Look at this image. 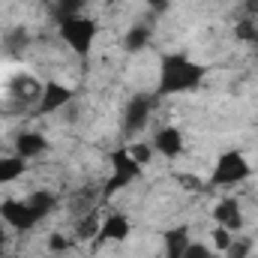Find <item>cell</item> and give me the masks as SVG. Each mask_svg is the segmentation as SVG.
I'll return each instance as SVG.
<instances>
[{"mask_svg": "<svg viewBox=\"0 0 258 258\" xmlns=\"http://www.w3.org/2000/svg\"><path fill=\"white\" fill-rule=\"evenodd\" d=\"M27 45V36H24V30H15V33H9L6 36V48H12V51H21Z\"/></svg>", "mask_w": 258, "mask_h": 258, "instance_id": "d4e9b609", "label": "cell"}, {"mask_svg": "<svg viewBox=\"0 0 258 258\" xmlns=\"http://www.w3.org/2000/svg\"><path fill=\"white\" fill-rule=\"evenodd\" d=\"M27 201H30V204L39 210V216H42V219H45V216H48V213L57 207V195L48 192V189H33V192L27 195Z\"/></svg>", "mask_w": 258, "mask_h": 258, "instance_id": "2e32d148", "label": "cell"}, {"mask_svg": "<svg viewBox=\"0 0 258 258\" xmlns=\"http://www.w3.org/2000/svg\"><path fill=\"white\" fill-rule=\"evenodd\" d=\"M144 3H147L153 12H165V9L171 6V0H144Z\"/></svg>", "mask_w": 258, "mask_h": 258, "instance_id": "4316f807", "label": "cell"}, {"mask_svg": "<svg viewBox=\"0 0 258 258\" xmlns=\"http://www.w3.org/2000/svg\"><path fill=\"white\" fill-rule=\"evenodd\" d=\"M237 39H243V42H258V30L252 21H240L237 24Z\"/></svg>", "mask_w": 258, "mask_h": 258, "instance_id": "cb8c5ba5", "label": "cell"}, {"mask_svg": "<svg viewBox=\"0 0 258 258\" xmlns=\"http://www.w3.org/2000/svg\"><path fill=\"white\" fill-rule=\"evenodd\" d=\"M84 6H87V0H54V15H57V21L69 18V15H81Z\"/></svg>", "mask_w": 258, "mask_h": 258, "instance_id": "ffe728a7", "label": "cell"}, {"mask_svg": "<svg viewBox=\"0 0 258 258\" xmlns=\"http://www.w3.org/2000/svg\"><path fill=\"white\" fill-rule=\"evenodd\" d=\"M156 93H135L123 105V135H138L156 111Z\"/></svg>", "mask_w": 258, "mask_h": 258, "instance_id": "8992f818", "label": "cell"}, {"mask_svg": "<svg viewBox=\"0 0 258 258\" xmlns=\"http://www.w3.org/2000/svg\"><path fill=\"white\" fill-rule=\"evenodd\" d=\"M150 144H153V150H156L159 156H165V159H177V156L186 153V135H183V129L180 126L156 129Z\"/></svg>", "mask_w": 258, "mask_h": 258, "instance_id": "30bf717a", "label": "cell"}, {"mask_svg": "<svg viewBox=\"0 0 258 258\" xmlns=\"http://www.w3.org/2000/svg\"><path fill=\"white\" fill-rule=\"evenodd\" d=\"M252 177V162L246 159L243 150H222L213 162V171H210V186H219V189H228V186H237L243 180Z\"/></svg>", "mask_w": 258, "mask_h": 258, "instance_id": "3957f363", "label": "cell"}, {"mask_svg": "<svg viewBox=\"0 0 258 258\" xmlns=\"http://www.w3.org/2000/svg\"><path fill=\"white\" fill-rule=\"evenodd\" d=\"M207 66L192 60L189 54H162L159 60V81L156 96H183L204 84Z\"/></svg>", "mask_w": 258, "mask_h": 258, "instance_id": "6da1fadb", "label": "cell"}, {"mask_svg": "<svg viewBox=\"0 0 258 258\" xmlns=\"http://www.w3.org/2000/svg\"><path fill=\"white\" fill-rule=\"evenodd\" d=\"M6 240H9V231H6V225H3V222H0V249H3V246H6Z\"/></svg>", "mask_w": 258, "mask_h": 258, "instance_id": "f1b7e54d", "label": "cell"}, {"mask_svg": "<svg viewBox=\"0 0 258 258\" xmlns=\"http://www.w3.org/2000/svg\"><path fill=\"white\" fill-rule=\"evenodd\" d=\"M219 252L213 249V246H207V243H189V249L183 252V258H216Z\"/></svg>", "mask_w": 258, "mask_h": 258, "instance_id": "603a6c76", "label": "cell"}, {"mask_svg": "<svg viewBox=\"0 0 258 258\" xmlns=\"http://www.w3.org/2000/svg\"><path fill=\"white\" fill-rule=\"evenodd\" d=\"M24 171H27V162L21 159V156H0V186H6V183H15L18 177H24Z\"/></svg>", "mask_w": 258, "mask_h": 258, "instance_id": "5bb4252c", "label": "cell"}, {"mask_svg": "<svg viewBox=\"0 0 258 258\" xmlns=\"http://www.w3.org/2000/svg\"><path fill=\"white\" fill-rule=\"evenodd\" d=\"M108 162H111V177H108V183H105V189H102V198H108V195H117L129 189L141 174H144V168L132 159V153H129L126 144H120V147H114L111 153H108Z\"/></svg>", "mask_w": 258, "mask_h": 258, "instance_id": "277c9868", "label": "cell"}, {"mask_svg": "<svg viewBox=\"0 0 258 258\" xmlns=\"http://www.w3.org/2000/svg\"><path fill=\"white\" fill-rule=\"evenodd\" d=\"M243 6H246V12H249V15H258V0H246Z\"/></svg>", "mask_w": 258, "mask_h": 258, "instance_id": "83f0119b", "label": "cell"}, {"mask_svg": "<svg viewBox=\"0 0 258 258\" xmlns=\"http://www.w3.org/2000/svg\"><path fill=\"white\" fill-rule=\"evenodd\" d=\"M57 30H60V39L66 42V48L78 57H90L93 45H96V36H99V24L96 18L90 15H69L57 21Z\"/></svg>", "mask_w": 258, "mask_h": 258, "instance_id": "7a4b0ae2", "label": "cell"}, {"mask_svg": "<svg viewBox=\"0 0 258 258\" xmlns=\"http://www.w3.org/2000/svg\"><path fill=\"white\" fill-rule=\"evenodd\" d=\"M69 249H72V237H66L60 231H54V234L48 237V252H51V255H66Z\"/></svg>", "mask_w": 258, "mask_h": 258, "instance_id": "44dd1931", "label": "cell"}, {"mask_svg": "<svg viewBox=\"0 0 258 258\" xmlns=\"http://www.w3.org/2000/svg\"><path fill=\"white\" fill-rule=\"evenodd\" d=\"M126 147H129V153H132V159H135L141 168H147V165L153 162V153H156V150H153L150 141H129Z\"/></svg>", "mask_w": 258, "mask_h": 258, "instance_id": "e0dca14e", "label": "cell"}, {"mask_svg": "<svg viewBox=\"0 0 258 258\" xmlns=\"http://www.w3.org/2000/svg\"><path fill=\"white\" fill-rule=\"evenodd\" d=\"M75 99V90L63 84V81H42V96H39V102H36V114H54V111H60L66 108L69 102Z\"/></svg>", "mask_w": 258, "mask_h": 258, "instance_id": "9c48e42d", "label": "cell"}, {"mask_svg": "<svg viewBox=\"0 0 258 258\" xmlns=\"http://www.w3.org/2000/svg\"><path fill=\"white\" fill-rule=\"evenodd\" d=\"M99 222H102V219H96L93 213H90V216H84V219H78V225H75V237H78V240H90V243H93V237H96V231H99Z\"/></svg>", "mask_w": 258, "mask_h": 258, "instance_id": "ac0fdd59", "label": "cell"}, {"mask_svg": "<svg viewBox=\"0 0 258 258\" xmlns=\"http://www.w3.org/2000/svg\"><path fill=\"white\" fill-rule=\"evenodd\" d=\"M231 243H234V231H228V228H222V225H216V228L210 231V246H213L219 255H222Z\"/></svg>", "mask_w": 258, "mask_h": 258, "instance_id": "d6986e66", "label": "cell"}, {"mask_svg": "<svg viewBox=\"0 0 258 258\" xmlns=\"http://www.w3.org/2000/svg\"><path fill=\"white\" fill-rule=\"evenodd\" d=\"M48 147H51V144H48V135H45L42 129H21V132H15V138H12V150H15V156H21L24 162L45 156Z\"/></svg>", "mask_w": 258, "mask_h": 258, "instance_id": "ba28073f", "label": "cell"}, {"mask_svg": "<svg viewBox=\"0 0 258 258\" xmlns=\"http://www.w3.org/2000/svg\"><path fill=\"white\" fill-rule=\"evenodd\" d=\"M210 216H213V222L216 225H222V228H228V231H240L243 228V207H240V198H219L216 204H213V210H210Z\"/></svg>", "mask_w": 258, "mask_h": 258, "instance_id": "8fae6325", "label": "cell"}, {"mask_svg": "<svg viewBox=\"0 0 258 258\" xmlns=\"http://www.w3.org/2000/svg\"><path fill=\"white\" fill-rule=\"evenodd\" d=\"M147 45H150V27H144V24L129 27L126 36H123V51H129V54H138V51H144Z\"/></svg>", "mask_w": 258, "mask_h": 258, "instance_id": "9a60e30c", "label": "cell"}, {"mask_svg": "<svg viewBox=\"0 0 258 258\" xmlns=\"http://www.w3.org/2000/svg\"><path fill=\"white\" fill-rule=\"evenodd\" d=\"M189 243H192L189 225H171L162 231V255L165 258H183Z\"/></svg>", "mask_w": 258, "mask_h": 258, "instance_id": "7c38bea8", "label": "cell"}, {"mask_svg": "<svg viewBox=\"0 0 258 258\" xmlns=\"http://www.w3.org/2000/svg\"><path fill=\"white\" fill-rule=\"evenodd\" d=\"M129 234H132V219H129L126 213L114 210V213H108L99 222V231L93 237V249H99L102 243H126Z\"/></svg>", "mask_w": 258, "mask_h": 258, "instance_id": "52a82bcc", "label": "cell"}, {"mask_svg": "<svg viewBox=\"0 0 258 258\" xmlns=\"http://www.w3.org/2000/svg\"><path fill=\"white\" fill-rule=\"evenodd\" d=\"M177 183L186 189H201V177H195V174H177Z\"/></svg>", "mask_w": 258, "mask_h": 258, "instance_id": "484cf974", "label": "cell"}, {"mask_svg": "<svg viewBox=\"0 0 258 258\" xmlns=\"http://www.w3.org/2000/svg\"><path fill=\"white\" fill-rule=\"evenodd\" d=\"M222 255H225V258H249V255H252V240H246V237H240V240H237V237H234V243H231Z\"/></svg>", "mask_w": 258, "mask_h": 258, "instance_id": "7402d4cb", "label": "cell"}, {"mask_svg": "<svg viewBox=\"0 0 258 258\" xmlns=\"http://www.w3.org/2000/svg\"><path fill=\"white\" fill-rule=\"evenodd\" d=\"M9 90H12V96H15L18 102L33 105V102H39V96H42V81H39L36 75H18V78H12Z\"/></svg>", "mask_w": 258, "mask_h": 258, "instance_id": "4fadbf2b", "label": "cell"}, {"mask_svg": "<svg viewBox=\"0 0 258 258\" xmlns=\"http://www.w3.org/2000/svg\"><path fill=\"white\" fill-rule=\"evenodd\" d=\"M0 222H3L9 231L24 234V231L36 228V225L42 222V216H39V210H36L27 198H3V201H0Z\"/></svg>", "mask_w": 258, "mask_h": 258, "instance_id": "5b68a950", "label": "cell"}]
</instances>
